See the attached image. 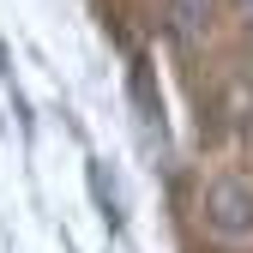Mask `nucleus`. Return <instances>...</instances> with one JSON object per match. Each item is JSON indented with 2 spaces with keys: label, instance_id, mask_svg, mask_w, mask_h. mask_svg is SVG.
Instances as JSON below:
<instances>
[{
  "label": "nucleus",
  "instance_id": "1",
  "mask_svg": "<svg viewBox=\"0 0 253 253\" xmlns=\"http://www.w3.org/2000/svg\"><path fill=\"white\" fill-rule=\"evenodd\" d=\"M205 223L229 241H247L253 235V187L247 181H217L211 199H205Z\"/></svg>",
  "mask_w": 253,
  "mask_h": 253
},
{
  "label": "nucleus",
  "instance_id": "2",
  "mask_svg": "<svg viewBox=\"0 0 253 253\" xmlns=\"http://www.w3.org/2000/svg\"><path fill=\"white\" fill-rule=\"evenodd\" d=\"M169 18H175V37L181 42H199L211 30V0H169Z\"/></svg>",
  "mask_w": 253,
  "mask_h": 253
},
{
  "label": "nucleus",
  "instance_id": "3",
  "mask_svg": "<svg viewBox=\"0 0 253 253\" xmlns=\"http://www.w3.org/2000/svg\"><path fill=\"white\" fill-rule=\"evenodd\" d=\"M235 6H247V12H253V0H235Z\"/></svg>",
  "mask_w": 253,
  "mask_h": 253
}]
</instances>
